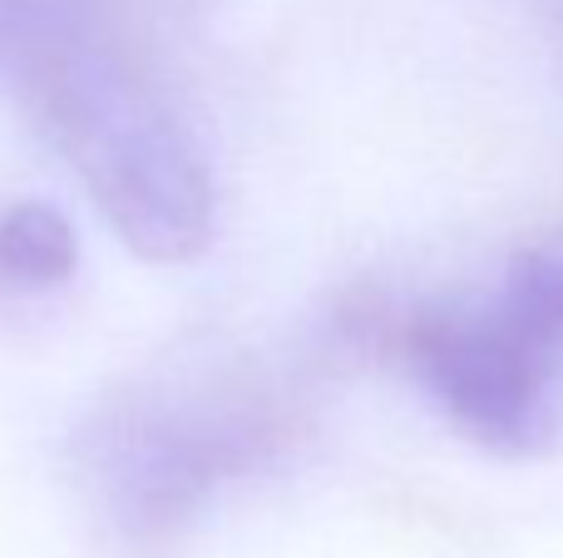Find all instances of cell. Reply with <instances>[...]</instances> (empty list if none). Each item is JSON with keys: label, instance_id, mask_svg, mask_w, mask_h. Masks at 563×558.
<instances>
[{"label": "cell", "instance_id": "1", "mask_svg": "<svg viewBox=\"0 0 563 558\" xmlns=\"http://www.w3.org/2000/svg\"><path fill=\"white\" fill-rule=\"evenodd\" d=\"M198 0H0V104L148 263L213 243Z\"/></svg>", "mask_w": 563, "mask_h": 558}, {"label": "cell", "instance_id": "2", "mask_svg": "<svg viewBox=\"0 0 563 558\" xmlns=\"http://www.w3.org/2000/svg\"><path fill=\"white\" fill-rule=\"evenodd\" d=\"M307 395L297 366L263 356L134 376L99 395L69 435L79 504L119 554L174 549L297 450L311 425Z\"/></svg>", "mask_w": 563, "mask_h": 558}, {"label": "cell", "instance_id": "3", "mask_svg": "<svg viewBox=\"0 0 563 558\" xmlns=\"http://www.w3.org/2000/svg\"><path fill=\"white\" fill-rule=\"evenodd\" d=\"M341 332L396 366L479 450H549L563 431V227L515 247L465 292L361 297Z\"/></svg>", "mask_w": 563, "mask_h": 558}, {"label": "cell", "instance_id": "4", "mask_svg": "<svg viewBox=\"0 0 563 558\" xmlns=\"http://www.w3.org/2000/svg\"><path fill=\"white\" fill-rule=\"evenodd\" d=\"M79 272V237L59 208L40 198L0 203V306L59 297Z\"/></svg>", "mask_w": 563, "mask_h": 558}, {"label": "cell", "instance_id": "5", "mask_svg": "<svg viewBox=\"0 0 563 558\" xmlns=\"http://www.w3.org/2000/svg\"><path fill=\"white\" fill-rule=\"evenodd\" d=\"M529 5H534L539 15H544V25L554 30V40L563 45V0H529Z\"/></svg>", "mask_w": 563, "mask_h": 558}]
</instances>
